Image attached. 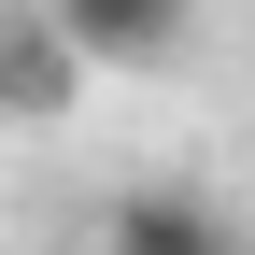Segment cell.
Masks as SVG:
<instances>
[{
	"label": "cell",
	"mask_w": 255,
	"mask_h": 255,
	"mask_svg": "<svg viewBox=\"0 0 255 255\" xmlns=\"http://www.w3.org/2000/svg\"><path fill=\"white\" fill-rule=\"evenodd\" d=\"M57 43L85 57V71H156V57L199 28V0H43Z\"/></svg>",
	"instance_id": "obj_1"
},
{
	"label": "cell",
	"mask_w": 255,
	"mask_h": 255,
	"mask_svg": "<svg viewBox=\"0 0 255 255\" xmlns=\"http://www.w3.org/2000/svg\"><path fill=\"white\" fill-rule=\"evenodd\" d=\"M71 85H85V57L57 43L43 0H28V14H0V114H14V128H57V114H71Z\"/></svg>",
	"instance_id": "obj_2"
},
{
	"label": "cell",
	"mask_w": 255,
	"mask_h": 255,
	"mask_svg": "<svg viewBox=\"0 0 255 255\" xmlns=\"http://www.w3.org/2000/svg\"><path fill=\"white\" fill-rule=\"evenodd\" d=\"M100 255H227V213L184 199V184H128L100 213Z\"/></svg>",
	"instance_id": "obj_3"
}]
</instances>
